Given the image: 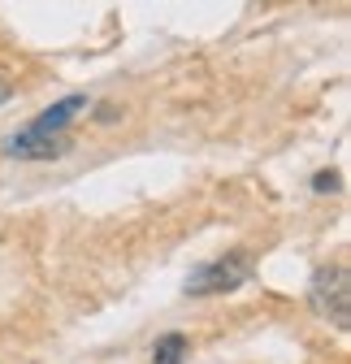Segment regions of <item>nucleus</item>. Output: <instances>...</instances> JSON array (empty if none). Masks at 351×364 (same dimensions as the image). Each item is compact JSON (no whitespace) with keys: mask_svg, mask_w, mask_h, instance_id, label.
Returning <instances> with one entry per match:
<instances>
[{"mask_svg":"<svg viewBox=\"0 0 351 364\" xmlns=\"http://www.w3.org/2000/svg\"><path fill=\"white\" fill-rule=\"evenodd\" d=\"M5 100H14V82H9L5 70H0V105H5Z\"/></svg>","mask_w":351,"mask_h":364,"instance_id":"7","label":"nucleus"},{"mask_svg":"<svg viewBox=\"0 0 351 364\" xmlns=\"http://www.w3.org/2000/svg\"><path fill=\"white\" fill-rule=\"evenodd\" d=\"M351 278H347V264H321L313 273V308L325 316V321H334L338 330H347L351 321Z\"/></svg>","mask_w":351,"mask_h":364,"instance_id":"2","label":"nucleus"},{"mask_svg":"<svg viewBox=\"0 0 351 364\" xmlns=\"http://www.w3.org/2000/svg\"><path fill=\"white\" fill-rule=\"evenodd\" d=\"M338 182H342L338 173H317V178H313V187H317V191L325 196V191H338Z\"/></svg>","mask_w":351,"mask_h":364,"instance_id":"6","label":"nucleus"},{"mask_svg":"<svg viewBox=\"0 0 351 364\" xmlns=\"http://www.w3.org/2000/svg\"><path fill=\"white\" fill-rule=\"evenodd\" d=\"M9 152L22 156V161H57L70 152V144L61 139V134H35V130H18L9 139Z\"/></svg>","mask_w":351,"mask_h":364,"instance_id":"3","label":"nucleus"},{"mask_svg":"<svg viewBox=\"0 0 351 364\" xmlns=\"http://www.w3.org/2000/svg\"><path fill=\"white\" fill-rule=\"evenodd\" d=\"M82 109H87V96H65V100H57V105L43 109L26 130H35V134H61V130H65Z\"/></svg>","mask_w":351,"mask_h":364,"instance_id":"4","label":"nucleus"},{"mask_svg":"<svg viewBox=\"0 0 351 364\" xmlns=\"http://www.w3.org/2000/svg\"><path fill=\"white\" fill-rule=\"evenodd\" d=\"M187 360V334H161L152 347V364H183Z\"/></svg>","mask_w":351,"mask_h":364,"instance_id":"5","label":"nucleus"},{"mask_svg":"<svg viewBox=\"0 0 351 364\" xmlns=\"http://www.w3.org/2000/svg\"><path fill=\"white\" fill-rule=\"evenodd\" d=\"M252 252H226V256H217L200 269H191V278H187V295H226V291H239L247 278H252Z\"/></svg>","mask_w":351,"mask_h":364,"instance_id":"1","label":"nucleus"}]
</instances>
